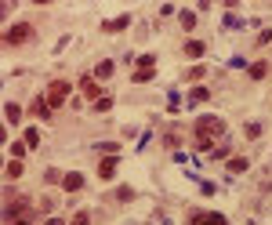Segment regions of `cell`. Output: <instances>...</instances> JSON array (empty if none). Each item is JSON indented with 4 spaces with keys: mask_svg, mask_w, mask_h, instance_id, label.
<instances>
[{
    "mask_svg": "<svg viewBox=\"0 0 272 225\" xmlns=\"http://www.w3.org/2000/svg\"><path fill=\"white\" fill-rule=\"evenodd\" d=\"M221 134H225V124H221L218 117H200V120H196V138L211 142V138H221Z\"/></svg>",
    "mask_w": 272,
    "mask_h": 225,
    "instance_id": "obj_2",
    "label": "cell"
},
{
    "mask_svg": "<svg viewBox=\"0 0 272 225\" xmlns=\"http://www.w3.org/2000/svg\"><path fill=\"white\" fill-rule=\"evenodd\" d=\"M268 40H272V29H261V33H258V48H265Z\"/></svg>",
    "mask_w": 272,
    "mask_h": 225,
    "instance_id": "obj_26",
    "label": "cell"
},
{
    "mask_svg": "<svg viewBox=\"0 0 272 225\" xmlns=\"http://www.w3.org/2000/svg\"><path fill=\"white\" fill-rule=\"evenodd\" d=\"M11 225H33V218H26V221H11Z\"/></svg>",
    "mask_w": 272,
    "mask_h": 225,
    "instance_id": "obj_28",
    "label": "cell"
},
{
    "mask_svg": "<svg viewBox=\"0 0 272 225\" xmlns=\"http://www.w3.org/2000/svg\"><path fill=\"white\" fill-rule=\"evenodd\" d=\"M69 95H73L69 80H51V87H48V102H51V109H62V105L69 102Z\"/></svg>",
    "mask_w": 272,
    "mask_h": 225,
    "instance_id": "obj_4",
    "label": "cell"
},
{
    "mask_svg": "<svg viewBox=\"0 0 272 225\" xmlns=\"http://www.w3.org/2000/svg\"><path fill=\"white\" fill-rule=\"evenodd\" d=\"M207 98H211L207 87H192V102H207Z\"/></svg>",
    "mask_w": 272,
    "mask_h": 225,
    "instance_id": "obj_22",
    "label": "cell"
},
{
    "mask_svg": "<svg viewBox=\"0 0 272 225\" xmlns=\"http://www.w3.org/2000/svg\"><path fill=\"white\" fill-rule=\"evenodd\" d=\"M127 26H131V15H116V18H109L102 29H105V33H120V29H127Z\"/></svg>",
    "mask_w": 272,
    "mask_h": 225,
    "instance_id": "obj_9",
    "label": "cell"
},
{
    "mask_svg": "<svg viewBox=\"0 0 272 225\" xmlns=\"http://www.w3.org/2000/svg\"><path fill=\"white\" fill-rule=\"evenodd\" d=\"M109 109H112V98H105V95H102V98L95 102V112H109Z\"/></svg>",
    "mask_w": 272,
    "mask_h": 225,
    "instance_id": "obj_20",
    "label": "cell"
},
{
    "mask_svg": "<svg viewBox=\"0 0 272 225\" xmlns=\"http://www.w3.org/2000/svg\"><path fill=\"white\" fill-rule=\"evenodd\" d=\"M178 22H182V29H192V26H196V15H192V11H182Z\"/></svg>",
    "mask_w": 272,
    "mask_h": 225,
    "instance_id": "obj_17",
    "label": "cell"
},
{
    "mask_svg": "<svg viewBox=\"0 0 272 225\" xmlns=\"http://www.w3.org/2000/svg\"><path fill=\"white\" fill-rule=\"evenodd\" d=\"M62 189H65V193H80V189H84V174H80V171H69V174L62 178Z\"/></svg>",
    "mask_w": 272,
    "mask_h": 225,
    "instance_id": "obj_6",
    "label": "cell"
},
{
    "mask_svg": "<svg viewBox=\"0 0 272 225\" xmlns=\"http://www.w3.org/2000/svg\"><path fill=\"white\" fill-rule=\"evenodd\" d=\"M80 87H84V95H87V98H95V102H98V84H95V80H80Z\"/></svg>",
    "mask_w": 272,
    "mask_h": 225,
    "instance_id": "obj_16",
    "label": "cell"
},
{
    "mask_svg": "<svg viewBox=\"0 0 272 225\" xmlns=\"http://www.w3.org/2000/svg\"><path fill=\"white\" fill-rule=\"evenodd\" d=\"M189 225H229V218L211 211V214H192V221H189Z\"/></svg>",
    "mask_w": 272,
    "mask_h": 225,
    "instance_id": "obj_7",
    "label": "cell"
},
{
    "mask_svg": "<svg viewBox=\"0 0 272 225\" xmlns=\"http://www.w3.org/2000/svg\"><path fill=\"white\" fill-rule=\"evenodd\" d=\"M22 171H26V167H22V160H8V167H4L8 182H11V178H22Z\"/></svg>",
    "mask_w": 272,
    "mask_h": 225,
    "instance_id": "obj_15",
    "label": "cell"
},
{
    "mask_svg": "<svg viewBox=\"0 0 272 225\" xmlns=\"http://www.w3.org/2000/svg\"><path fill=\"white\" fill-rule=\"evenodd\" d=\"M33 26L29 22H18V26H11L8 33H4V48H18V44H26V40H33Z\"/></svg>",
    "mask_w": 272,
    "mask_h": 225,
    "instance_id": "obj_3",
    "label": "cell"
},
{
    "mask_svg": "<svg viewBox=\"0 0 272 225\" xmlns=\"http://www.w3.org/2000/svg\"><path fill=\"white\" fill-rule=\"evenodd\" d=\"M247 77H251V80H265V77H268V62H251V65H247Z\"/></svg>",
    "mask_w": 272,
    "mask_h": 225,
    "instance_id": "obj_10",
    "label": "cell"
},
{
    "mask_svg": "<svg viewBox=\"0 0 272 225\" xmlns=\"http://www.w3.org/2000/svg\"><path fill=\"white\" fill-rule=\"evenodd\" d=\"M116 167H120V160H116V156H105V160L98 164V178H105V182H109V178L116 174Z\"/></svg>",
    "mask_w": 272,
    "mask_h": 225,
    "instance_id": "obj_8",
    "label": "cell"
},
{
    "mask_svg": "<svg viewBox=\"0 0 272 225\" xmlns=\"http://www.w3.org/2000/svg\"><path fill=\"white\" fill-rule=\"evenodd\" d=\"M62 178H65V174H62L58 167H48V171H44V182H62Z\"/></svg>",
    "mask_w": 272,
    "mask_h": 225,
    "instance_id": "obj_21",
    "label": "cell"
},
{
    "mask_svg": "<svg viewBox=\"0 0 272 225\" xmlns=\"http://www.w3.org/2000/svg\"><path fill=\"white\" fill-rule=\"evenodd\" d=\"M152 73H156V65H138V69H134V84H149Z\"/></svg>",
    "mask_w": 272,
    "mask_h": 225,
    "instance_id": "obj_11",
    "label": "cell"
},
{
    "mask_svg": "<svg viewBox=\"0 0 272 225\" xmlns=\"http://www.w3.org/2000/svg\"><path fill=\"white\" fill-rule=\"evenodd\" d=\"M29 112H33L36 120H51V112H55V109H51L48 95H36V98H33V109H29Z\"/></svg>",
    "mask_w": 272,
    "mask_h": 225,
    "instance_id": "obj_5",
    "label": "cell"
},
{
    "mask_svg": "<svg viewBox=\"0 0 272 225\" xmlns=\"http://www.w3.org/2000/svg\"><path fill=\"white\" fill-rule=\"evenodd\" d=\"M203 51H207L203 40H189V44H185V58H203Z\"/></svg>",
    "mask_w": 272,
    "mask_h": 225,
    "instance_id": "obj_12",
    "label": "cell"
},
{
    "mask_svg": "<svg viewBox=\"0 0 272 225\" xmlns=\"http://www.w3.org/2000/svg\"><path fill=\"white\" fill-rule=\"evenodd\" d=\"M98 77H102V80L112 77V62H98Z\"/></svg>",
    "mask_w": 272,
    "mask_h": 225,
    "instance_id": "obj_24",
    "label": "cell"
},
{
    "mask_svg": "<svg viewBox=\"0 0 272 225\" xmlns=\"http://www.w3.org/2000/svg\"><path fill=\"white\" fill-rule=\"evenodd\" d=\"M251 164H247V156H229V174H243Z\"/></svg>",
    "mask_w": 272,
    "mask_h": 225,
    "instance_id": "obj_14",
    "label": "cell"
},
{
    "mask_svg": "<svg viewBox=\"0 0 272 225\" xmlns=\"http://www.w3.org/2000/svg\"><path fill=\"white\" fill-rule=\"evenodd\" d=\"M26 149H29V145H26V142H15V145H11V160H18V156H22V153H26Z\"/></svg>",
    "mask_w": 272,
    "mask_h": 225,
    "instance_id": "obj_25",
    "label": "cell"
},
{
    "mask_svg": "<svg viewBox=\"0 0 272 225\" xmlns=\"http://www.w3.org/2000/svg\"><path fill=\"white\" fill-rule=\"evenodd\" d=\"M48 225H65V221H62V218H51V221H48Z\"/></svg>",
    "mask_w": 272,
    "mask_h": 225,
    "instance_id": "obj_27",
    "label": "cell"
},
{
    "mask_svg": "<svg viewBox=\"0 0 272 225\" xmlns=\"http://www.w3.org/2000/svg\"><path fill=\"white\" fill-rule=\"evenodd\" d=\"M116 200H124V204L134 200V189H131V185H120V189H116Z\"/></svg>",
    "mask_w": 272,
    "mask_h": 225,
    "instance_id": "obj_18",
    "label": "cell"
},
{
    "mask_svg": "<svg viewBox=\"0 0 272 225\" xmlns=\"http://www.w3.org/2000/svg\"><path fill=\"white\" fill-rule=\"evenodd\" d=\"M22 138H26V145H29V149H36V145H40V134H36L33 127H29V131H26Z\"/></svg>",
    "mask_w": 272,
    "mask_h": 225,
    "instance_id": "obj_19",
    "label": "cell"
},
{
    "mask_svg": "<svg viewBox=\"0 0 272 225\" xmlns=\"http://www.w3.org/2000/svg\"><path fill=\"white\" fill-rule=\"evenodd\" d=\"M73 225H91V214H87V211H76V214H73Z\"/></svg>",
    "mask_w": 272,
    "mask_h": 225,
    "instance_id": "obj_23",
    "label": "cell"
},
{
    "mask_svg": "<svg viewBox=\"0 0 272 225\" xmlns=\"http://www.w3.org/2000/svg\"><path fill=\"white\" fill-rule=\"evenodd\" d=\"M4 120H8V124H18V120H22V105L8 102V105H4Z\"/></svg>",
    "mask_w": 272,
    "mask_h": 225,
    "instance_id": "obj_13",
    "label": "cell"
},
{
    "mask_svg": "<svg viewBox=\"0 0 272 225\" xmlns=\"http://www.w3.org/2000/svg\"><path fill=\"white\" fill-rule=\"evenodd\" d=\"M26 218H33V204H29L26 196H15V193H8V207H4V221L11 225V221H26Z\"/></svg>",
    "mask_w": 272,
    "mask_h": 225,
    "instance_id": "obj_1",
    "label": "cell"
}]
</instances>
